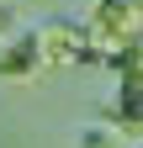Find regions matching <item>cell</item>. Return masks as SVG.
<instances>
[{
	"label": "cell",
	"mask_w": 143,
	"mask_h": 148,
	"mask_svg": "<svg viewBox=\"0 0 143 148\" xmlns=\"http://www.w3.org/2000/svg\"><path fill=\"white\" fill-rule=\"evenodd\" d=\"M0 37H16V16H11V5H0Z\"/></svg>",
	"instance_id": "cell-5"
},
{
	"label": "cell",
	"mask_w": 143,
	"mask_h": 148,
	"mask_svg": "<svg viewBox=\"0 0 143 148\" xmlns=\"http://www.w3.org/2000/svg\"><path fill=\"white\" fill-rule=\"evenodd\" d=\"M48 58H43V37L37 32H16L0 42V79H27V74H37Z\"/></svg>",
	"instance_id": "cell-3"
},
{
	"label": "cell",
	"mask_w": 143,
	"mask_h": 148,
	"mask_svg": "<svg viewBox=\"0 0 143 148\" xmlns=\"http://www.w3.org/2000/svg\"><path fill=\"white\" fill-rule=\"evenodd\" d=\"M117 138H122L117 127H90V132H85V143H80V148H117Z\"/></svg>",
	"instance_id": "cell-4"
},
{
	"label": "cell",
	"mask_w": 143,
	"mask_h": 148,
	"mask_svg": "<svg viewBox=\"0 0 143 148\" xmlns=\"http://www.w3.org/2000/svg\"><path fill=\"white\" fill-rule=\"evenodd\" d=\"M37 37H43V58L48 64H90L96 53H101L96 37H90V27H74V21H64V16L43 21Z\"/></svg>",
	"instance_id": "cell-2"
},
{
	"label": "cell",
	"mask_w": 143,
	"mask_h": 148,
	"mask_svg": "<svg viewBox=\"0 0 143 148\" xmlns=\"http://www.w3.org/2000/svg\"><path fill=\"white\" fill-rule=\"evenodd\" d=\"M90 37L96 48H127L143 37V0H96V16H90Z\"/></svg>",
	"instance_id": "cell-1"
}]
</instances>
